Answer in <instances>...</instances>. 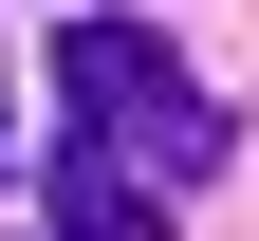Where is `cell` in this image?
Returning <instances> with one entry per match:
<instances>
[{"instance_id": "7a4b0ae2", "label": "cell", "mask_w": 259, "mask_h": 241, "mask_svg": "<svg viewBox=\"0 0 259 241\" xmlns=\"http://www.w3.org/2000/svg\"><path fill=\"white\" fill-rule=\"evenodd\" d=\"M37 204H56V241H167V186H130V167L93 149V130L37 167Z\"/></svg>"}, {"instance_id": "6da1fadb", "label": "cell", "mask_w": 259, "mask_h": 241, "mask_svg": "<svg viewBox=\"0 0 259 241\" xmlns=\"http://www.w3.org/2000/svg\"><path fill=\"white\" fill-rule=\"evenodd\" d=\"M56 93H74V130L130 167V186H204V167H222L204 75H185L148 19H111V0H74V19H56Z\"/></svg>"}]
</instances>
